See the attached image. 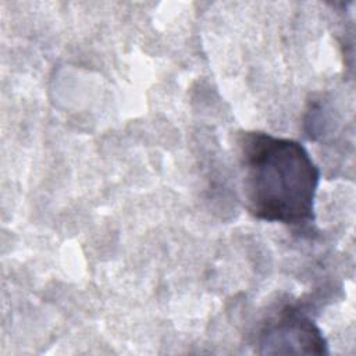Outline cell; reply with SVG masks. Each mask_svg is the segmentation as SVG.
Masks as SVG:
<instances>
[{
	"label": "cell",
	"instance_id": "obj_1",
	"mask_svg": "<svg viewBox=\"0 0 356 356\" xmlns=\"http://www.w3.org/2000/svg\"><path fill=\"white\" fill-rule=\"evenodd\" d=\"M236 147L242 199L252 217L298 228L314 222L320 170L300 142L241 131Z\"/></svg>",
	"mask_w": 356,
	"mask_h": 356
},
{
	"label": "cell",
	"instance_id": "obj_2",
	"mask_svg": "<svg viewBox=\"0 0 356 356\" xmlns=\"http://www.w3.org/2000/svg\"><path fill=\"white\" fill-rule=\"evenodd\" d=\"M263 355H325L327 341L321 330L302 310L286 306L267 320L257 337Z\"/></svg>",
	"mask_w": 356,
	"mask_h": 356
}]
</instances>
